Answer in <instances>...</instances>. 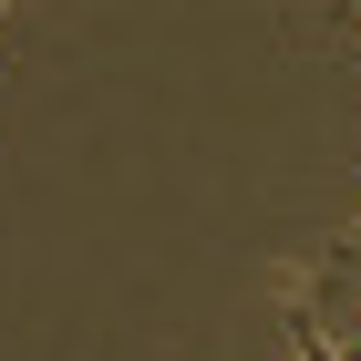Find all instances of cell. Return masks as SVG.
I'll return each mask as SVG.
<instances>
[{
  "mask_svg": "<svg viewBox=\"0 0 361 361\" xmlns=\"http://www.w3.org/2000/svg\"><path fill=\"white\" fill-rule=\"evenodd\" d=\"M289 351H300V361H341V351H331V331H320L310 310H300V320H289Z\"/></svg>",
  "mask_w": 361,
  "mask_h": 361,
  "instance_id": "1",
  "label": "cell"
},
{
  "mask_svg": "<svg viewBox=\"0 0 361 361\" xmlns=\"http://www.w3.org/2000/svg\"><path fill=\"white\" fill-rule=\"evenodd\" d=\"M341 289H361V227L341 238Z\"/></svg>",
  "mask_w": 361,
  "mask_h": 361,
  "instance_id": "2",
  "label": "cell"
},
{
  "mask_svg": "<svg viewBox=\"0 0 361 361\" xmlns=\"http://www.w3.org/2000/svg\"><path fill=\"white\" fill-rule=\"evenodd\" d=\"M341 21H361V0H341Z\"/></svg>",
  "mask_w": 361,
  "mask_h": 361,
  "instance_id": "3",
  "label": "cell"
}]
</instances>
